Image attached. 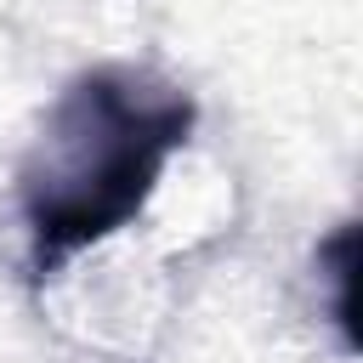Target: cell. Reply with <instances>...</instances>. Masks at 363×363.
Wrapping results in <instances>:
<instances>
[{"label": "cell", "instance_id": "cell-1", "mask_svg": "<svg viewBox=\"0 0 363 363\" xmlns=\"http://www.w3.org/2000/svg\"><path fill=\"white\" fill-rule=\"evenodd\" d=\"M193 96L136 62L74 74L40 119L17 176L28 267L51 278L62 261L125 233L193 136Z\"/></svg>", "mask_w": 363, "mask_h": 363}]
</instances>
